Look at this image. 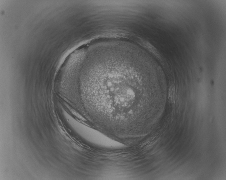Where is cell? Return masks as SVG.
Returning a JSON list of instances; mask_svg holds the SVG:
<instances>
[{"label":"cell","mask_w":226,"mask_h":180,"mask_svg":"<svg viewBox=\"0 0 226 180\" xmlns=\"http://www.w3.org/2000/svg\"><path fill=\"white\" fill-rule=\"evenodd\" d=\"M175 88L174 85H172L170 87L169 91V98L171 101L173 102L175 100Z\"/></svg>","instance_id":"cell-1"}]
</instances>
